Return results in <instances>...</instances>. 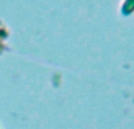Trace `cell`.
Returning a JSON list of instances; mask_svg holds the SVG:
<instances>
[{
    "instance_id": "1",
    "label": "cell",
    "mask_w": 134,
    "mask_h": 129,
    "mask_svg": "<svg viewBox=\"0 0 134 129\" xmlns=\"http://www.w3.org/2000/svg\"><path fill=\"white\" fill-rule=\"evenodd\" d=\"M121 14L124 16H130L134 13V0H124L121 4Z\"/></svg>"
}]
</instances>
